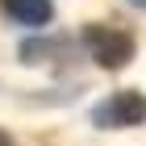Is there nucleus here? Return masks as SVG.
Listing matches in <instances>:
<instances>
[{
    "label": "nucleus",
    "mask_w": 146,
    "mask_h": 146,
    "mask_svg": "<svg viewBox=\"0 0 146 146\" xmlns=\"http://www.w3.org/2000/svg\"><path fill=\"white\" fill-rule=\"evenodd\" d=\"M21 63H58L63 54H71V38H25L21 42Z\"/></svg>",
    "instance_id": "20e7f679"
},
{
    "label": "nucleus",
    "mask_w": 146,
    "mask_h": 146,
    "mask_svg": "<svg viewBox=\"0 0 146 146\" xmlns=\"http://www.w3.org/2000/svg\"><path fill=\"white\" fill-rule=\"evenodd\" d=\"M129 4H134V9H142V13H146V0H129Z\"/></svg>",
    "instance_id": "423d86ee"
},
{
    "label": "nucleus",
    "mask_w": 146,
    "mask_h": 146,
    "mask_svg": "<svg viewBox=\"0 0 146 146\" xmlns=\"http://www.w3.org/2000/svg\"><path fill=\"white\" fill-rule=\"evenodd\" d=\"M79 42H84L88 58L96 67H104V71H121V67H129V58H134V34L121 29V25L92 21V25H84V38H79Z\"/></svg>",
    "instance_id": "f257e3e1"
},
{
    "label": "nucleus",
    "mask_w": 146,
    "mask_h": 146,
    "mask_svg": "<svg viewBox=\"0 0 146 146\" xmlns=\"http://www.w3.org/2000/svg\"><path fill=\"white\" fill-rule=\"evenodd\" d=\"M146 121V100L138 92H109L100 104H92V125L96 129H134Z\"/></svg>",
    "instance_id": "f03ea898"
},
{
    "label": "nucleus",
    "mask_w": 146,
    "mask_h": 146,
    "mask_svg": "<svg viewBox=\"0 0 146 146\" xmlns=\"http://www.w3.org/2000/svg\"><path fill=\"white\" fill-rule=\"evenodd\" d=\"M0 146H17V142H13V138L4 134V129H0Z\"/></svg>",
    "instance_id": "39448f33"
},
{
    "label": "nucleus",
    "mask_w": 146,
    "mask_h": 146,
    "mask_svg": "<svg viewBox=\"0 0 146 146\" xmlns=\"http://www.w3.org/2000/svg\"><path fill=\"white\" fill-rule=\"evenodd\" d=\"M0 9L13 25H25V29H46L54 21V0H4Z\"/></svg>",
    "instance_id": "7ed1b4c3"
}]
</instances>
